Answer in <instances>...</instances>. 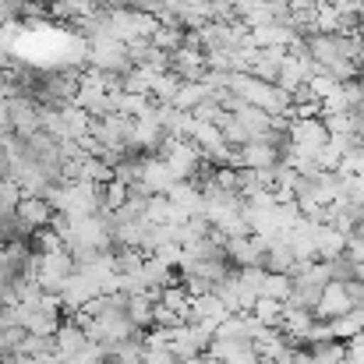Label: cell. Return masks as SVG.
Masks as SVG:
<instances>
[{
  "label": "cell",
  "instance_id": "8992f818",
  "mask_svg": "<svg viewBox=\"0 0 364 364\" xmlns=\"http://www.w3.org/2000/svg\"><path fill=\"white\" fill-rule=\"evenodd\" d=\"M85 347H89L85 329H78V326H60V329H57V354H60L64 361L85 354Z\"/></svg>",
  "mask_w": 364,
  "mask_h": 364
},
{
  "label": "cell",
  "instance_id": "277c9868",
  "mask_svg": "<svg viewBox=\"0 0 364 364\" xmlns=\"http://www.w3.org/2000/svg\"><path fill=\"white\" fill-rule=\"evenodd\" d=\"M166 170L173 173V181L195 177V173H198V152H195L191 145H170V149H166Z\"/></svg>",
  "mask_w": 364,
  "mask_h": 364
},
{
  "label": "cell",
  "instance_id": "4fadbf2b",
  "mask_svg": "<svg viewBox=\"0 0 364 364\" xmlns=\"http://www.w3.org/2000/svg\"><path fill=\"white\" fill-rule=\"evenodd\" d=\"M358 230H364V205H361V213H358Z\"/></svg>",
  "mask_w": 364,
  "mask_h": 364
},
{
  "label": "cell",
  "instance_id": "5b68a950",
  "mask_svg": "<svg viewBox=\"0 0 364 364\" xmlns=\"http://www.w3.org/2000/svg\"><path fill=\"white\" fill-rule=\"evenodd\" d=\"M343 251H347V237H343V234H336L329 223L315 227V258H318V262H329V258H336V255H343Z\"/></svg>",
  "mask_w": 364,
  "mask_h": 364
},
{
  "label": "cell",
  "instance_id": "8fae6325",
  "mask_svg": "<svg viewBox=\"0 0 364 364\" xmlns=\"http://www.w3.org/2000/svg\"><path fill=\"white\" fill-rule=\"evenodd\" d=\"M205 100V92L198 89V85H191V89H184L181 96H177V107H195V103H202Z\"/></svg>",
  "mask_w": 364,
  "mask_h": 364
},
{
  "label": "cell",
  "instance_id": "3957f363",
  "mask_svg": "<svg viewBox=\"0 0 364 364\" xmlns=\"http://www.w3.org/2000/svg\"><path fill=\"white\" fill-rule=\"evenodd\" d=\"M361 333H364V308H350L347 315L326 322V336H329V340H340V343H350V340L361 336Z\"/></svg>",
  "mask_w": 364,
  "mask_h": 364
},
{
  "label": "cell",
  "instance_id": "ba28073f",
  "mask_svg": "<svg viewBox=\"0 0 364 364\" xmlns=\"http://www.w3.org/2000/svg\"><path fill=\"white\" fill-rule=\"evenodd\" d=\"M290 287H294V279H290L287 272H265L258 297H272V301L287 304V297H290Z\"/></svg>",
  "mask_w": 364,
  "mask_h": 364
},
{
  "label": "cell",
  "instance_id": "52a82bcc",
  "mask_svg": "<svg viewBox=\"0 0 364 364\" xmlns=\"http://www.w3.org/2000/svg\"><path fill=\"white\" fill-rule=\"evenodd\" d=\"M308 361L311 364H343L347 361V343L340 340H318V343H308Z\"/></svg>",
  "mask_w": 364,
  "mask_h": 364
},
{
  "label": "cell",
  "instance_id": "9c48e42d",
  "mask_svg": "<svg viewBox=\"0 0 364 364\" xmlns=\"http://www.w3.org/2000/svg\"><path fill=\"white\" fill-rule=\"evenodd\" d=\"M251 315H255V322H258V326L276 329V326H279V315H283V304H279V301H272V297H258V301L251 304Z\"/></svg>",
  "mask_w": 364,
  "mask_h": 364
},
{
  "label": "cell",
  "instance_id": "6da1fadb",
  "mask_svg": "<svg viewBox=\"0 0 364 364\" xmlns=\"http://www.w3.org/2000/svg\"><path fill=\"white\" fill-rule=\"evenodd\" d=\"M354 304H350V297H347V287L343 283H329L326 290H322V297H318V304H315V318L318 322H329V318H340V315H347Z\"/></svg>",
  "mask_w": 364,
  "mask_h": 364
},
{
  "label": "cell",
  "instance_id": "7a4b0ae2",
  "mask_svg": "<svg viewBox=\"0 0 364 364\" xmlns=\"http://www.w3.org/2000/svg\"><path fill=\"white\" fill-rule=\"evenodd\" d=\"M50 220H53V213H50V202H43V198H21L18 209H14L18 230H39Z\"/></svg>",
  "mask_w": 364,
  "mask_h": 364
},
{
  "label": "cell",
  "instance_id": "7c38bea8",
  "mask_svg": "<svg viewBox=\"0 0 364 364\" xmlns=\"http://www.w3.org/2000/svg\"><path fill=\"white\" fill-rule=\"evenodd\" d=\"M181 71H184V75H198V71H202V57H198V53H184V57H181Z\"/></svg>",
  "mask_w": 364,
  "mask_h": 364
},
{
  "label": "cell",
  "instance_id": "30bf717a",
  "mask_svg": "<svg viewBox=\"0 0 364 364\" xmlns=\"http://www.w3.org/2000/svg\"><path fill=\"white\" fill-rule=\"evenodd\" d=\"M326 269H329V279H333V283H350V279H354V258H350L347 251L336 255V258H329Z\"/></svg>",
  "mask_w": 364,
  "mask_h": 364
}]
</instances>
